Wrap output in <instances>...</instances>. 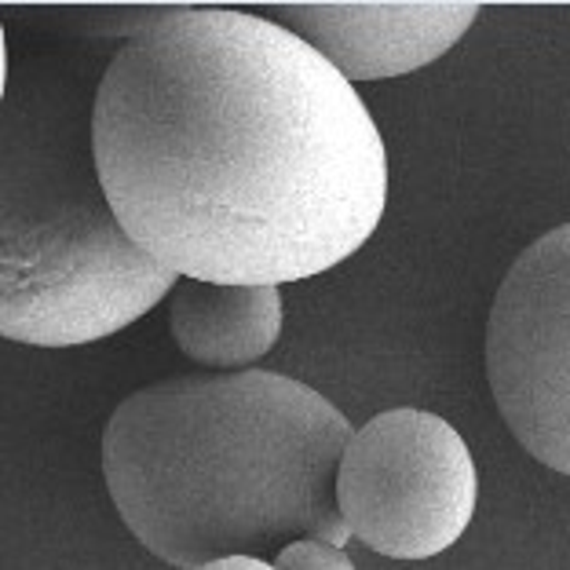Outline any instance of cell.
I'll return each instance as SVG.
<instances>
[{
  "label": "cell",
  "instance_id": "6",
  "mask_svg": "<svg viewBox=\"0 0 570 570\" xmlns=\"http://www.w3.org/2000/svg\"><path fill=\"white\" fill-rule=\"evenodd\" d=\"M293 26L347 81H381L435 62L475 22L472 0H333V4H278Z\"/></svg>",
  "mask_w": 570,
  "mask_h": 570
},
{
  "label": "cell",
  "instance_id": "4",
  "mask_svg": "<svg viewBox=\"0 0 570 570\" xmlns=\"http://www.w3.org/2000/svg\"><path fill=\"white\" fill-rule=\"evenodd\" d=\"M475 498V461L458 428L413 406L362 424L336 475L352 538L392 560L446 552L472 523Z\"/></svg>",
  "mask_w": 570,
  "mask_h": 570
},
{
  "label": "cell",
  "instance_id": "1",
  "mask_svg": "<svg viewBox=\"0 0 570 570\" xmlns=\"http://www.w3.org/2000/svg\"><path fill=\"white\" fill-rule=\"evenodd\" d=\"M92 150L132 242L194 282L322 275L370 242L387 202V154L352 81L230 8L136 26L96 88Z\"/></svg>",
  "mask_w": 570,
  "mask_h": 570
},
{
  "label": "cell",
  "instance_id": "5",
  "mask_svg": "<svg viewBox=\"0 0 570 570\" xmlns=\"http://www.w3.org/2000/svg\"><path fill=\"white\" fill-rule=\"evenodd\" d=\"M487 377L520 446L570 475V224L504 275L487 326Z\"/></svg>",
  "mask_w": 570,
  "mask_h": 570
},
{
  "label": "cell",
  "instance_id": "7",
  "mask_svg": "<svg viewBox=\"0 0 570 570\" xmlns=\"http://www.w3.org/2000/svg\"><path fill=\"white\" fill-rule=\"evenodd\" d=\"M168 326L187 358L202 366H249L282 336L275 285H216L184 278L168 301Z\"/></svg>",
  "mask_w": 570,
  "mask_h": 570
},
{
  "label": "cell",
  "instance_id": "9",
  "mask_svg": "<svg viewBox=\"0 0 570 570\" xmlns=\"http://www.w3.org/2000/svg\"><path fill=\"white\" fill-rule=\"evenodd\" d=\"M198 570H278V567L267 560H256V556H227V560L205 563Z\"/></svg>",
  "mask_w": 570,
  "mask_h": 570
},
{
  "label": "cell",
  "instance_id": "2",
  "mask_svg": "<svg viewBox=\"0 0 570 570\" xmlns=\"http://www.w3.org/2000/svg\"><path fill=\"white\" fill-rule=\"evenodd\" d=\"M352 424L293 377H173L128 395L102 435L125 527L168 567L264 560L293 541H352L336 475Z\"/></svg>",
  "mask_w": 570,
  "mask_h": 570
},
{
  "label": "cell",
  "instance_id": "3",
  "mask_svg": "<svg viewBox=\"0 0 570 570\" xmlns=\"http://www.w3.org/2000/svg\"><path fill=\"white\" fill-rule=\"evenodd\" d=\"M73 121H11L0 219V333L73 347L132 326L179 275L142 253L99 184Z\"/></svg>",
  "mask_w": 570,
  "mask_h": 570
},
{
  "label": "cell",
  "instance_id": "8",
  "mask_svg": "<svg viewBox=\"0 0 570 570\" xmlns=\"http://www.w3.org/2000/svg\"><path fill=\"white\" fill-rule=\"evenodd\" d=\"M275 567L278 570H355V563L347 560L344 549L330 546V541H318V538H304V541H293L275 556Z\"/></svg>",
  "mask_w": 570,
  "mask_h": 570
}]
</instances>
